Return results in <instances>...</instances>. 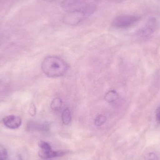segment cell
Listing matches in <instances>:
<instances>
[{
    "instance_id": "obj_14",
    "label": "cell",
    "mask_w": 160,
    "mask_h": 160,
    "mask_svg": "<svg viewBox=\"0 0 160 160\" xmlns=\"http://www.w3.org/2000/svg\"><path fill=\"white\" fill-rule=\"evenodd\" d=\"M8 157L7 150L3 146L0 145V160H6Z\"/></svg>"
},
{
    "instance_id": "obj_9",
    "label": "cell",
    "mask_w": 160,
    "mask_h": 160,
    "mask_svg": "<svg viewBox=\"0 0 160 160\" xmlns=\"http://www.w3.org/2000/svg\"><path fill=\"white\" fill-rule=\"evenodd\" d=\"M118 98V93L115 90H111L106 93L104 99L107 102L112 103L116 101Z\"/></svg>"
},
{
    "instance_id": "obj_5",
    "label": "cell",
    "mask_w": 160,
    "mask_h": 160,
    "mask_svg": "<svg viewBox=\"0 0 160 160\" xmlns=\"http://www.w3.org/2000/svg\"><path fill=\"white\" fill-rule=\"evenodd\" d=\"M3 123L5 127L11 129L18 128L22 124V119L18 116L11 115L5 117L3 119Z\"/></svg>"
},
{
    "instance_id": "obj_11",
    "label": "cell",
    "mask_w": 160,
    "mask_h": 160,
    "mask_svg": "<svg viewBox=\"0 0 160 160\" xmlns=\"http://www.w3.org/2000/svg\"><path fill=\"white\" fill-rule=\"evenodd\" d=\"M38 146L39 148V150L38 152L47 153L52 150L50 145L48 143L44 141L39 142L38 143Z\"/></svg>"
},
{
    "instance_id": "obj_8",
    "label": "cell",
    "mask_w": 160,
    "mask_h": 160,
    "mask_svg": "<svg viewBox=\"0 0 160 160\" xmlns=\"http://www.w3.org/2000/svg\"><path fill=\"white\" fill-rule=\"evenodd\" d=\"M84 1L85 0H63L62 2V6L64 9L69 10Z\"/></svg>"
},
{
    "instance_id": "obj_12",
    "label": "cell",
    "mask_w": 160,
    "mask_h": 160,
    "mask_svg": "<svg viewBox=\"0 0 160 160\" xmlns=\"http://www.w3.org/2000/svg\"><path fill=\"white\" fill-rule=\"evenodd\" d=\"M62 101L60 98H55L51 102L50 107L52 110L56 111L60 110L62 106Z\"/></svg>"
},
{
    "instance_id": "obj_2",
    "label": "cell",
    "mask_w": 160,
    "mask_h": 160,
    "mask_svg": "<svg viewBox=\"0 0 160 160\" xmlns=\"http://www.w3.org/2000/svg\"><path fill=\"white\" fill-rule=\"evenodd\" d=\"M96 10L97 6L91 3L71 9L63 17V22L66 25L76 26L91 17Z\"/></svg>"
},
{
    "instance_id": "obj_13",
    "label": "cell",
    "mask_w": 160,
    "mask_h": 160,
    "mask_svg": "<svg viewBox=\"0 0 160 160\" xmlns=\"http://www.w3.org/2000/svg\"><path fill=\"white\" fill-rule=\"evenodd\" d=\"M106 120L107 118L105 116L100 115L96 118L94 120V123L97 127H101L106 122Z\"/></svg>"
},
{
    "instance_id": "obj_17",
    "label": "cell",
    "mask_w": 160,
    "mask_h": 160,
    "mask_svg": "<svg viewBox=\"0 0 160 160\" xmlns=\"http://www.w3.org/2000/svg\"><path fill=\"white\" fill-rule=\"evenodd\" d=\"M109 1L112 2L118 3L121 2H123V1H125V0H109Z\"/></svg>"
},
{
    "instance_id": "obj_3",
    "label": "cell",
    "mask_w": 160,
    "mask_h": 160,
    "mask_svg": "<svg viewBox=\"0 0 160 160\" xmlns=\"http://www.w3.org/2000/svg\"><path fill=\"white\" fill-rule=\"evenodd\" d=\"M140 16L132 15H121L117 16L112 21V25L118 29L131 27L141 19Z\"/></svg>"
},
{
    "instance_id": "obj_4",
    "label": "cell",
    "mask_w": 160,
    "mask_h": 160,
    "mask_svg": "<svg viewBox=\"0 0 160 160\" xmlns=\"http://www.w3.org/2000/svg\"><path fill=\"white\" fill-rule=\"evenodd\" d=\"M158 26L157 20L155 18H151L137 31V35L142 39H147L155 32Z\"/></svg>"
},
{
    "instance_id": "obj_7",
    "label": "cell",
    "mask_w": 160,
    "mask_h": 160,
    "mask_svg": "<svg viewBox=\"0 0 160 160\" xmlns=\"http://www.w3.org/2000/svg\"><path fill=\"white\" fill-rule=\"evenodd\" d=\"M67 154V152L63 151H52L47 153L38 152V156L43 159H48L52 158L63 157Z\"/></svg>"
},
{
    "instance_id": "obj_10",
    "label": "cell",
    "mask_w": 160,
    "mask_h": 160,
    "mask_svg": "<svg viewBox=\"0 0 160 160\" xmlns=\"http://www.w3.org/2000/svg\"><path fill=\"white\" fill-rule=\"evenodd\" d=\"M62 121L64 125H68L71 123L72 115L70 110L68 108L64 109L62 115Z\"/></svg>"
},
{
    "instance_id": "obj_18",
    "label": "cell",
    "mask_w": 160,
    "mask_h": 160,
    "mask_svg": "<svg viewBox=\"0 0 160 160\" xmlns=\"http://www.w3.org/2000/svg\"><path fill=\"white\" fill-rule=\"evenodd\" d=\"M42 1H45V2H51L54 1H57V0H42Z\"/></svg>"
},
{
    "instance_id": "obj_1",
    "label": "cell",
    "mask_w": 160,
    "mask_h": 160,
    "mask_svg": "<svg viewBox=\"0 0 160 160\" xmlns=\"http://www.w3.org/2000/svg\"><path fill=\"white\" fill-rule=\"evenodd\" d=\"M41 69L47 77L57 78L62 77L67 72L68 65L60 57L50 56L46 57L42 62Z\"/></svg>"
},
{
    "instance_id": "obj_15",
    "label": "cell",
    "mask_w": 160,
    "mask_h": 160,
    "mask_svg": "<svg viewBox=\"0 0 160 160\" xmlns=\"http://www.w3.org/2000/svg\"><path fill=\"white\" fill-rule=\"evenodd\" d=\"M144 160H159L158 155L153 152H150L146 155Z\"/></svg>"
},
{
    "instance_id": "obj_16",
    "label": "cell",
    "mask_w": 160,
    "mask_h": 160,
    "mask_svg": "<svg viewBox=\"0 0 160 160\" xmlns=\"http://www.w3.org/2000/svg\"><path fill=\"white\" fill-rule=\"evenodd\" d=\"M156 118L158 122L160 123V106L156 110Z\"/></svg>"
},
{
    "instance_id": "obj_6",
    "label": "cell",
    "mask_w": 160,
    "mask_h": 160,
    "mask_svg": "<svg viewBox=\"0 0 160 160\" xmlns=\"http://www.w3.org/2000/svg\"><path fill=\"white\" fill-rule=\"evenodd\" d=\"M27 128L28 130L32 131L48 132L49 130L48 125L47 124L38 123L32 120L29 121Z\"/></svg>"
}]
</instances>
